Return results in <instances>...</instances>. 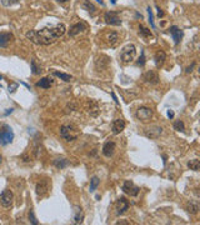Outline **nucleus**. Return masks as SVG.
<instances>
[{
    "instance_id": "nucleus-24",
    "label": "nucleus",
    "mask_w": 200,
    "mask_h": 225,
    "mask_svg": "<svg viewBox=\"0 0 200 225\" xmlns=\"http://www.w3.org/2000/svg\"><path fill=\"white\" fill-rule=\"evenodd\" d=\"M99 184H100V180H99V178H98V176H93V178H91V180H90L89 191H90V193H94V191L96 190V188L99 187Z\"/></svg>"
},
{
    "instance_id": "nucleus-33",
    "label": "nucleus",
    "mask_w": 200,
    "mask_h": 225,
    "mask_svg": "<svg viewBox=\"0 0 200 225\" xmlns=\"http://www.w3.org/2000/svg\"><path fill=\"white\" fill-rule=\"evenodd\" d=\"M29 220H30V223L33 224V225H38L39 223H38V220H36V218H35V215H34V211L30 209V211H29Z\"/></svg>"
},
{
    "instance_id": "nucleus-7",
    "label": "nucleus",
    "mask_w": 200,
    "mask_h": 225,
    "mask_svg": "<svg viewBox=\"0 0 200 225\" xmlns=\"http://www.w3.org/2000/svg\"><path fill=\"white\" fill-rule=\"evenodd\" d=\"M104 20L108 25H113V26H119L121 25V20L118 15V13H114V11H108L105 13L104 15Z\"/></svg>"
},
{
    "instance_id": "nucleus-41",
    "label": "nucleus",
    "mask_w": 200,
    "mask_h": 225,
    "mask_svg": "<svg viewBox=\"0 0 200 225\" xmlns=\"http://www.w3.org/2000/svg\"><path fill=\"white\" fill-rule=\"evenodd\" d=\"M168 116H169V118H173V116H174V111H173V110H169V111H168Z\"/></svg>"
},
{
    "instance_id": "nucleus-20",
    "label": "nucleus",
    "mask_w": 200,
    "mask_h": 225,
    "mask_svg": "<svg viewBox=\"0 0 200 225\" xmlns=\"http://www.w3.org/2000/svg\"><path fill=\"white\" fill-rule=\"evenodd\" d=\"M165 59H166V54H165L163 50L158 52V53L155 54V56H154V60H155V65H157V68H161V66H163V64H164V61H165Z\"/></svg>"
},
{
    "instance_id": "nucleus-44",
    "label": "nucleus",
    "mask_w": 200,
    "mask_h": 225,
    "mask_svg": "<svg viewBox=\"0 0 200 225\" xmlns=\"http://www.w3.org/2000/svg\"><path fill=\"white\" fill-rule=\"evenodd\" d=\"M116 224H129L128 221H125V220H120V221H118Z\"/></svg>"
},
{
    "instance_id": "nucleus-11",
    "label": "nucleus",
    "mask_w": 200,
    "mask_h": 225,
    "mask_svg": "<svg viewBox=\"0 0 200 225\" xmlns=\"http://www.w3.org/2000/svg\"><path fill=\"white\" fill-rule=\"evenodd\" d=\"M86 111H88V114H89L90 116L96 118V116L99 115V113H100V106H99L98 101H95V100H89V101L86 103Z\"/></svg>"
},
{
    "instance_id": "nucleus-26",
    "label": "nucleus",
    "mask_w": 200,
    "mask_h": 225,
    "mask_svg": "<svg viewBox=\"0 0 200 225\" xmlns=\"http://www.w3.org/2000/svg\"><path fill=\"white\" fill-rule=\"evenodd\" d=\"M54 75L55 76H58V78H60L63 81H65V83H70L71 80H73V76L71 75H69V74H65V73H60V71H54Z\"/></svg>"
},
{
    "instance_id": "nucleus-34",
    "label": "nucleus",
    "mask_w": 200,
    "mask_h": 225,
    "mask_svg": "<svg viewBox=\"0 0 200 225\" xmlns=\"http://www.w3.org/2000/svg\"><path fill=\"white\" fill-rule=\"evenodd\" d=\"M18 2H19V0H2V4L4 7H11V5L16 4Z\"/></svg>"
},
{
    "instance_id": "nucleus-37",
    "label": "nucleus",
    "mask_w": 200,
    "mask_h": 225,
    "mask_svg": "<svg viewBox=\"0 0 200 225\" xmlns=\"http://www.w3.org/2000/svg\"><path fill=\"white\" fill-rule=\"evenodd\" d=\"M18 86H19V85H18L16 83H13V84H10V85H9V88H8V92H9V93H14L15 90L18 89Z\"/></svg>"
},
{
    "instance_id": "nucleus-42",
    "label": "nucleus",
    "mask_w": 200,
    "mask_h": 225,
    "mask_svg": "<svg viewBox=\"0 0 200 225\" xmlns=\"http://www.w3.org/2000/svg\"><path fill=\"white\" fill-rule=\"evenodd\" d=\"M111 97H113V99L115 100V103H116V104H119V100L116 99V97H115V94H114V93H111Z\"/></svg>"
},
{
    "instance_id": "nucleus-12",
    "label": "nucleus",
    "mask_w": 200,
    "mask_h": 225,
    "mask_svg": "<svg viewBox=\"0 0 200 225\" xmlns=\"http://www.w3.org/2000/svg\"><path fill=\"white\" fill-rule=\"evenodd\" d=\"M115 149H116V145H115L114 142H107L104 144V146H103V154H104V156H107V158L113 156L114 153H115Z\"/></svg>"
},
{
    "instance_id": "nucleus-15",
    "label": "nucleus",
    "mask_w": 200,
    "mask_h": 225,
    "mask_svg": "<svg viewBox=\"0 0 200 225\" xmlns=\"http://www.w3.org/2000/svg\"><path fill=\"white\" fill-rule=\"evenodd\" d=\"M14 39L11 33H0V48H7Z\"/></svg>"
},
{
    "instance_id": "nucleus-10",
    "label": "nucleus",
    "mask_w": 200,
    "mask_h": 225,
    "mask_svg": "<svg viewBox=\"0 0 200 225\" xmlns=\"http://www.w3.org/2000/svg\"><path fill=\"white\" fill-rule=\"evenodd\" d=\"M36 195L38 196H44L49 190H50V183L48 179H44V180H40V182L36 184Z\"/></svg>"
},
{
    "instance_id": "nucleus-8",
    "label": "nucleus",
    "mask_w": 200,
    "mask_h": 225,
    "mask_svg": "<svg viewBox=\"0 0 200 225\" xmlns=\"http://www.w3.org/2000/svg\"><path fill=\"white\" fill-rule=\"evenodd\" d=\"M153 116V110L150 108H146V106H140L138 110H136V118L141 121H148L150 120V118Z\"/></svg>"
},
{
    "instance_id": "nucleus-17",
    "label": "nucleus",
    "mask_w": 200,
    "mask_h": 225,
    "mask_svg": "<svg viewBox=\"0 0 200 225\" xmlns=\"http://www.w3.org/2000/svg\"><path fill=\"white\" fill-rule=\"evenodd\" d=\"M111 129H113V133H114V134H120V133L125 129V121H124L123 119H115V120L113 121Z\"/></svg>"
},
{
    "instance_id": "nucleus-3",
    "label": "nucleus",
    "mask_w": 200,
    "mask_h": 225,
    "mask_svg": "<svg viewBox=\"0 0 200 225\" xmlns=\"http://www.w3.org/2000/svg\"><path fill=\"white\" fill-rule=\"evenodd\" d=\"M135 53H136V49H135V45L133 44H128L126 47L123 48L121 53H120V59L123 63L128 64V63H131L135 58Z\"/></svg>"
},
{
    "instance_id": "nucleus-6",
    "label": "nucleus",
    "mask_w": 200,
    "mask_h": 225,
    "mask_svg": "<svg viewBox=\"0 0 200 225\" xmlns=\"http://www.w3.org/2000/svg\"><path fill=\"white\" fill-rule=\"evenodd\" d=\"M163 133V128L159 126V125H152L146 128L145 130V137L149 138V139H158Z\"/></svg>"
},
{
    "instance_id": "nucleus-47",
    "label": "nucleus",
    "mask_w": 200,
    "mask_h": 225,
    "mask_svg": "<svg viewBox=\"0 0 200 225\" xmlns=\"http://www.w3.org/2000/svg\"><path fill=\"white\" fill-rule=\"evenodd\" d=\"M2 161H3V158H2V155H0V164H2Z\"/></svg>"
},
{
    "instance_id": "nucleus-30",
    "label": "nucleus",
    "mask_w": 200,
    "mask_h": 225,
    "mask_svg": "<svg viewBox=\"0 0 200 225\" xmlns=\"http://www.w3.org/2000/svg\"><path fill=\"white\" fill-rule=\"evenodd\" d=\"M148 15H149V23H150V26L153 29H155V23H154V14H153V10L150 7H148Z\"/></svg>"
},
{
    "instance_id": "nucleus-19",
    "label": "nucleus",
    "mask_w": 200,
    "mask_h": 225,
    "mask_svg": "<svg viewBox=\"0 0 200 225\" xmlns=\"http://www.w3.org/2000/svg\"><path fill=\"white\" fill-rule=\"evenodd\" d=\"M169 30H170V34H171V36H173V40H174L175 45H178V44L180 43L181 38H183V31L179 30L176 26H171Z\"/></svg>"
},
{
    "instance_id": "nucleus-32",
    "label": "nucleus",
    "mask_w": 200,
    "mask_h": 225,
    "mask_svg": "<svg viewBox=\"0 0 200 225\" xmlns=\"http://www.w3.org/2000/svg\"><path fill=\"white\" fill-rule=\"evenodd\" d=\"M174 129H175L176 131H184V130H185L184 123H183L181 120H176V121L174 123Z\"/></svg>"
},
{
    "instance_id": "nucleus-38",
    "label": "nucleus",
    "mask_w": 200,
    "mask_h": 225,
    "mask_svg": "<svg viewBox=\"0 0 200 225\" xmlns=\"http://www.w3.org/2000/svg\"><path fill=\"white\" fill-rule=\"evenodd\" d=\"M194 68H195V63H193V64H191V65H190V66H188V68H186V70H185V71H186V73H191V71H193V69H194Z\"/></svg>"
},
{
    "instance_id": "nucleus-1",
    "label": "nucleus",
    "mask_w": 200,
    "mask_h": 225,
    "mask_svg": "<svg viewBox=\"0 0 200 225\" xmlns=\"http://www.w3.org/2000/svg\"><path fill=\"white\" fill-rule=\"evenodd\" d=\"M66 31L64 24H58L53 28H44L40 30H30L26 33V38L38 45H50L61 38Z\"/></svg>"
},
{
    "instance_id": "nucleus-36",
    "label": "nucleus",
    "mask_w": 200,
    "mask_h": 225,
    "mask_svg": "<svg viewBox=\"0 0 200 225\" xmlns=\"http://www.w3.org/2000/svg\"><path fill=\"white\" fill-rule=\"evenodd\" d=\"M41 151H43L41 145H36V146H35V150H34V153H35V158H36V159H39V158L41 156Z\"/></svg>"
},
{
    "instance_id": "nucleus-45",
    "label": "nucleus",
    "mask_w": 200,
    "mask_h": 225,
    "mask_svg": "<svg viewBox=\"0 0 200 225\" xmlns=\"http://www.w3.org/2000/svg\"><path fill=\"white\" fill-rule=\"evenodd\" d=\"M59 3H66V2H69V0H58Z\"/></svg>"
},
{
    "instance_id": "nucleus-39",
    "label": "nucleus",
    "mask_w": 200,
    "mask_h": 225,
    "mask_svg": "<svg viewBox=\"0 0 200 225\" xmlns=\"http://www.w3.org/2000/svg\"><path fill=\"white\" fill-rule=\"evenodd\" d=\"M157 10H158V16H159V18H163V16H164V13L161 11V9H160L159 7H157Z\"/></svg>"
},
{
    "instance_id": "nucleus-21",
    "label": "nucleus",
    "mask_w": 200,
    "mask_h": 225,
    "mask_svg": "<svg viewBox=\"0 0 200 225\" xmlns=\"http://www.w3.org/2000/svg\"><path fill=\"white\" fill-rule=\"evenodd\" d=\"M186 211H188L189 214H193V215L198 214V213H199V204H198V201L190 200V201L186 204Z\"/></svg>"
},
{
    "instance_id": "nucleus-40",
    "label": "nucleus",
    "mask_w": 200,
    "mask_h": 225,
    "mask_svg": "<svg viewBox=\"0 0 200 225\" xmlns=\"http://www.w3.org/2000/svg\"><path fill=\"white\" fill-rule=\"evenodd\" d=\"M13 111H14V109H13V108H10V109H8V110L5 111V115H8V114H11Z\"/></svg>"
},
{
    "instance_id": "nucleus-49",
    "label": "nucleus",
    "mask_w": 200,
    "mask_h": 225,
    "mask_svg": "<svg viewBox=\"0 0 200 225\" xmlns=\"http://www.w3.org/2000/svg\"><path fill=\"white\" fill-rule=\"evenodd\" d=\"M0 88H2V85H0Z\"/></svg>"
},
{
    "instance_id": "nucleus-13",
    "label": "nucleus",
    "mask_w": 200,
    "mask_h": 225,
    "mask_svg": "<svg viewBox=\"0 0 200 225\" xmlns=\"http://www.w3.org/2000/svg\"><path fill=\"white\" fill-rule=\"evenodd\" d=\"M129 209V201L125 198H119L116 201V214H124Z\"/></svg>"
},
{
    "instance_id": "nucleus-16",
    "label": "nucleus",
    "mask_w": 200,
    "mask_h": 225,
    "mask_svg": "<svg viewBox=\"0 0 200 225\" xmlns=\"http://www.w3.org/2000/svg\"><path fill=\"white\" fill-rule=\"evenodd\" d=\"M85 30V25H84V23H76V24H74L73 26H70V29H69V36H76V35H79L80 33H83Z\"/></svg>"
},
{
    "instance_id": "nucleus-46",
    "label": "nucleus",
    "mask_w": 200,
    "mask_h": 225,
    "mask_svg": "<svg viewBox=\"0 0 200 225\" xmlns=\"http://www.w3.org/2000/svg\"><path fill=\"white\" fill-rule=\"evenodd\" d=\"M96 2H98V3H100L102 5H104V2H103V0H96Z\"/></svg>"
},
{
    "instance_id": "nucleus-25",
    "label": "nucleus",
    "mask_w": 200,
    "mask_h": 225,
    "mask_svg": "<svg viewBox=\"0 0 200 225\" xmlns=\"http://www.w3.org/2000/svg\"><path fill=\"white\" fill-rule=\"evenodd\" d=\"M118 40H119V35H118L116 31H111V33L108 35V43L111 45V47H114V45L118 43Z\"/></svg>"
},
{
    "instance_id": "nucleus-2",
    "label": "nucleus",
    "mask_w": 200,
    "mask_h": 225,
    "mask_svg": "<svg viewBox=\"0 0 200 225\" xmlns=\"http://www.w3.org/2000/svg\"><path fill=\"white\" fill-rule=\"evenodd\" d=\"M79 134L80 133L74 124H65L60 126V137L66 142H73L78 139Z\"/></svg>"
},
{
    "instance_id": "nucleus-9",
    "label": "nucleus",
    "mask_w": 200,
    "mask_h": 225,
    "mask_svg": "<svg viewBox=\"0 0 200 225\" xmlns=\"http://www.w3.org/2000/svg\"><path fill=\"white\" fill-rule=\"evenodd\" d=\"M13 200H14V195L10 190H4L0 195V204H2L4 208H10L13 205Z\"/></svg>"
},
{
    "instance_id": "nucleus-48",
    "label": "nucleus",
    "mask_w": 200,
    "mask_h": 225,
    "mask_svg": "<svg viewBox=\"0 0 200 225\" xmlns=\"http://www.w3.org/2000/svg\"><path fill=\"white\" fill-rule=\"evenodd\" d=\"M2 79H3V76H2V75H0V80H2Z\"/></svg>"
},
{
    "instance_id": "nucleus-35",
    "label": "nucleus",
    "mask_w": 200,
    "mask_h": 225,
    "mask_svg": "<svg viewBox=\"0 0 200 225\" xmlns=\"http://www.w3.org/2000/svg\"><path fill=\"white\" fill-rule=\"evenodd\" d=\"M136 64H138L139 66H144V65H145V53H144V52H141V55H140V58L138 59Z\"/></svg>"
},
{
    "instance_id": "nucleus-27",
    "label": "nucleus",
    "mask_w": 200,
    "mask_h": 225,
    "mask_svg": "<svg viewBox=\"0 0 200 225\" xmlns=\"http://www.w3.org/2000/svg\"><path fill=\"white\" fill-rule=\"evenodd\" d=\"M188 166H189V169H190V170L198 171V170L200 169V160H198V159H193V160H190V161L188 163Z\"/></svg>"
},
{
    "instance_id": "nucleus-23",
    "label": "nucleus",
    "mask_w": 200,
    "mask_h": 225,
    "mask_svg": "<svg viewBox=\"0 0 200 225\" xmlns=\"http://www.w3.org/2000/svg\"><path fill=\"white\" fill-rule=\"evenodd\" d=\"M52 84H53V80L50 78H43V79H40V81L36 83V86H40L43 89H49Z\"/></svg>"
},
{
    "instance_id": "nucleus-18",
    "label": "nucleus",
    "mask_w": 200,
    "mask_h": 225,
    "mask_svg": "<svg viewBox=\"0 0 200 225\" xmlns=\"http://www.w3.org/2000/svg\"><path fill=\"white\" fill-rule=\"evenodd\" d=\"M84 220V213L80 206H74V216H73V223L74 224H81Z\"/></svg>"
},
{
    "instance_id": "nucleus-31",
    "label": "nucleus",
    "mask_w": 200,
    "mask_h": 225,
    "mask_svg": "<svg viewBox=\"0 0 200 225\" xmlns=\"http://www.w3.org/2000/svg\"><path fill=\"white\" fill-rule=\"evenodd\" d=\"M31 73L34 75H39L41 73V68L36 65V61L35 60H31Z\"/></svg>"
},
{
    "instance_id": "nucleus-5",
    "label": "nucleus",
    "mask_w": 200,
    "mask_h": 225,
    "mask_svg": "<svg viewBox=\"0 0 200 225\" xmlns=\"http://www.w3.org/2000/svg\"><path fill=\"white\" fill-rule=\"evenodd\" d=\"M121 189H123V191H124L125 194H128V195H130V196H136V195L139 194V191H140V188L136 187L133 182H129V180L124 182Z\"/></svg>"
},
{
    "instance_id": "nucleus-28",
    "label": "nucleus",
    "mask_w": 200,
    "mask_h": 225,
    "mask_svg": "<svg viewBox=\"0 0 200 225\" xmlns=\"http://www.w3.org/2000/svg\"><path fill=\"white\" fill-rule=\"evenodd\" d=\"M83 8H84L86 11H89L90 14H94V13H95V10H96V8H95V7H94V5L89 2V0H85L84 4H83Z\"/></svg>"
},
{
    "instance_id": "nucleus-29",
    "label": "nucleus",
    "mask_w": 200,
    "mask_h": 225,
    "mask_svg": "<svg viewBox=\"0 0 200 225\" xmlns=\"http://www.w3.org/2000/svg\"><path fill=\"white\" fill-rule=\"evenodd\" d=\"M139 33H140V35H143V36H145V38H152V36H153L152 31H150L148 28L143 26V25L139 26Z\"/></svg>"
},
{
    "instance_id": "nucleus-22",
    "label": "nucleus",
    "mask_w": 200,
    "mask_h": 225,
    "mask_svg": "<svg viewBox=\"0 0 200 225\" xmlns=\"http://www.w3.org/2000/svg\"><path fill=\"white\" fill-rule=\"evenodd\" d=\"M53 164H54V166L58 168V169H65L66 166H69L70 163H69V160L65 159V158H57V159H54Z\"/></svg>"
},
{
    "instance_id": "nucleus-43",
    "label": "nucleus",
    "mask_w": 200,
    "mask_h": 225,
    "mask_svg": "<svg viewBox=\"0 0 200 225\" xmlns=\"http://www.w3.org/2000/svg\"><path fill=\"white\" fill-rule=\"evenodd\" d=\"M23 159H24V161H25V163H28V161L30 160V159L28 158V155H23Z\"/></svg>"
},
{
    "instance_id": "nucleus-14",
    "label": "nucleus",
    "mask_w": 200,
    "mask_h": 225,
    "mask_svg": "<svg viewBox=\"0 0 200 225\" xmlns=\"http://www.w3.org/2000/svg\"><path fill=\"white\" fill-rule=\"evenodd\" d=\"M144 79H145L146 83L152 84V85H155V84L159 83V76H158L157 71H154V70H149V71H146V73L144 74Z\"/></svg>"
},
{
    "instance_id": "nucleus-4",
    "label": "nucleus",
    "mask_w": 200,
    "mask_h": 225,
    "mask_svg": "<svg viewBox=\"0 0 200 225\" xmlns=\"http://www.w3.org/2000/svg\"><path fill=\"white\" fill-rule=\"evenodd\" d=\"M14 139V133L11 130V128H9L8 125H4L3 129L0 130V145H8L13 142Z\"/></svg>"
}]
</instances>
